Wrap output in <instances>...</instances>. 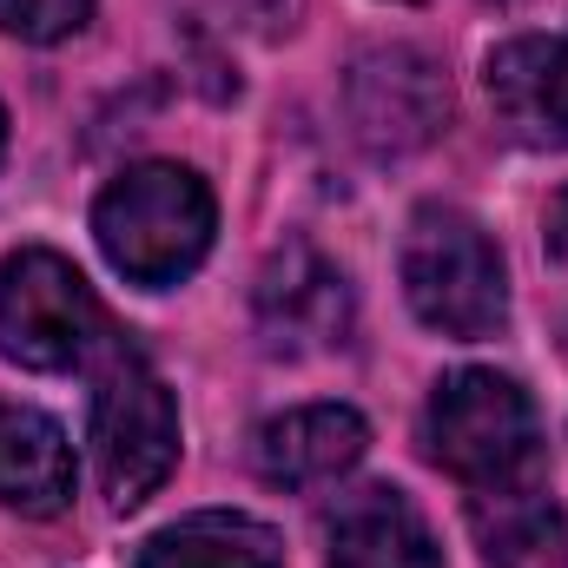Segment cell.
Instances as JSON below:
<instances>
[{
    "mask_svg": "<svg viewBox=\"0 0 568 568\" xmlns=\"http://www.w3.org/2000/svg\"><path fill=\"white\" fill-rule=\"evenodd\" d=\"M93 239L126 284L172 291L205 265L219 239V199L192 165L140 159L93 199Z\"/></svg>",
    "mask_w": 568,
    "mask_h": 568,
    "instance_id": "6da1fadb",
    "label": "cell"
},
{
    "mask_svg": "<svg viewBox=\"0 0 568 568\" xmlns=\"http://www.w3.org/2000/svg\"><path fill=\"white\" fill-rule=\"evenodd\" d=\"M424 449L463 496L536 483L542 476V417L536 397L503 371H449L424 404Z\"/></svg>",
    "mask_w": 568,
    "mask_h": 568,
    "instance_id": "7a4b0ae2",
    "label": "cell"
},
{
    "mask_svg": "<svg viewBox=\"0 0 568 568\" xmlns=\"http://www.w3.org/2000/svg\"><path fill=\"white\" fill-rule=\"evenodd\" d=\"M404 297L410 311L424 317L429 331L443 337H496L509 324V272H503V252L496 239L456 212V205H424L404 232Z\"/></svg>",
    "mask_w": 568,
    "mask_h": 568,
    "instance_id": "3957f363",
    "label": "cell"
},
{
    "mask_svg": "<svg viewBox=\"0 0 568 568\" xmlns=\"http://www.w3.org/2000/svg\"><path fill=\"white\" fill-rule=\"evenodd\" d=\"M179 463V404L165 377L145 364L140 344H113L100 390H93V469L106 503L126 516L165 489Z\"/></svg>",
    "mask_w": 568,
    "mask_h": 568,
    "instance_id": "277c9868",
    "label": "cell"
},
{
    "mask_svg": "<svg viewBox=\"0 0 568 568\" xmlns=\"http://www.w3.org/2000/svg\"><path fill=\"white\" fill-rule=\"evenodd\" d=\"M106 337V311L73 258L27 245L0 265V357L20 371H80Z\"/></svg>",
    "mask_w": 568,
    "mask_h": 568,
    "instance_id": "5b68a950",
    "label": "cell"
},
{
    "mask_svg": "<svg viewBox=\"0 0 568 568\" xmlns=\"http://www.w3.org/2000/svg\"><path fill=\"white\" fill-rule=\"evenodd\" d=\"M344 106L377 159H404L449 126V80L424 47H371L351 60Z\"/></svg>",
    "mask_w": 568,
    "mask_h": 568,
    "instance_id": "8992f818",
    "label": "cell"
},
{
    "mask_svg": "<svg viewBox=\"0 0 568 568\" xmlns=\"http://www.w3.org/2000/svg\"><path fill=\"white\" fill-rule=\"evenodd\" d=\"M252 304H258V337L278 357L337 351L351 337V284L304 239H291L284 252H272V265L258 272V297Z\"/></svg>",
    "mask_w": 568,
    "mask_h": 568,
    "instance_id": "52a82bcc",
    "label": "cell"
},
{
    "mask_svg": "<svg viewBox=\"0 0 568 568\" xmlns=\"http://www.w3.org/2000/svg\"><path fill=\"white\" fill-rule=\"evenodd\" d=\"M371 449V424L351 404H297L265 417L252 436V463L272 489H324L344 469H357Z\"/></svg>",
    "mask_w": 568,
    "mask_h": 568,
    "instance_id": "ba28073f",
    "label": "cell"
},
{
    "mask_svg": "<svg viewBox=\"0 0 568 568\" xmlns=\"http://www.w3.org/2000/svg\"><path fill=\"white\" fill-rule=\"evenodd\" d=\"M324 568H443L424 509L390 483L337 496V509L324 516Z\"/></svg>",
    "mask_w": 568,
    "mask_h": 568,
    "instance_id": "9c48e42d",
    "label": "cell"
},
{
    "mask_svg": "<svg viewBox=\"0 0 568 568\" xmlns=\"http://www.w3.org/2000/svg\"><path fill=\"white\" fill-rule=\"evenodd\" d=\"M489 100L523 145H568V33L489 53Z\"/></svg>",
    "mask_w": 568,
    "mask_h": 568,
    "instance_id": "30bf717a",
    "label": "cell"
},
{
    "mask_svg": "<svg viewBox=\"0 0 568 568\" xmlns=\"http://www.w3.org/2000/svg\"><path fill=\"white\" fill-rule=\"evenodd\" d=\"M73 443L33 404H7L0 397V503L20 516H60L73 503Z\"/></svg>",
    "mask_w": 568,
    "mask_h": 568,
    "instance_id": "8fae6325",
    "label": "cell"
},
{
    "mask_svg": "<svg viewBox=\"0 0 568 568\" xmlns=\"http://www.w3.org/2000/svg\"><path fill=\"white\" fill-rule=\"evenodd\" d=\"M469 529L489 568H568V516L542 476L469 496Z\"/></svg>",
    "mask_w": 568,
    "mask_h": 568,
    "instance_id": "7c38bea8",
    "label": "cell"
},
{
    "mask_svg": "<svg viewBox=\"0 0 568 568\" xmlns=\"http://www.w3.org/2000/svg\"><path fill=\"white\" fill-rule=\"evenodd\" d=\"M140 568H284V542L245 509H199L145 536Z\"/></svg>",
    "mask_w": 568,
    "mask_h": 568,
    "instance_id": "4fadbf2b",
    "label": "cell"
},
{
    "mask_svg": "<svg viewBox=\"0 0 568 568\" xmlns=\"http://www.w3.org/2000/svg\"><path fill=\"white\" fill-rule=\"evenodd\" d=\"M93 20V0H0V33L27 47H53Z\"/></svg>",
    "mask_w": 568,
    "mask_h": 568,
    "instance_id": "5bb4252c",
    "label": "cell"
},
{
    "mask_svg": "<svg viewBox=\"0 0 568 568\" xmlns=\"http://www.w3.org/2000/svg\"><path fill=\"white\" fill-rule=\"evenodd\" d=\"M549 258L568 272V192H556V205H549Z\"/></svg>",
    "mask_w": 568,
    "mask_h": 568,
    "instance_id": "9a60e30c",
    "label": "cell"
},
{
    "mask_svg": "<svg viewBox=\"0 0 568 568\" xmlns=\"http://www.w3.org/2000/svg\"><path fill=\"white\" fill-rule=\"evenodd\" d=\"M0 159H7V106H0Z\"/></svg>",
    "mask_w": 568,
    "mask_h": 568,
    "instance_id": "2e32d148",
    "label": "cell"
}]
</instances>
